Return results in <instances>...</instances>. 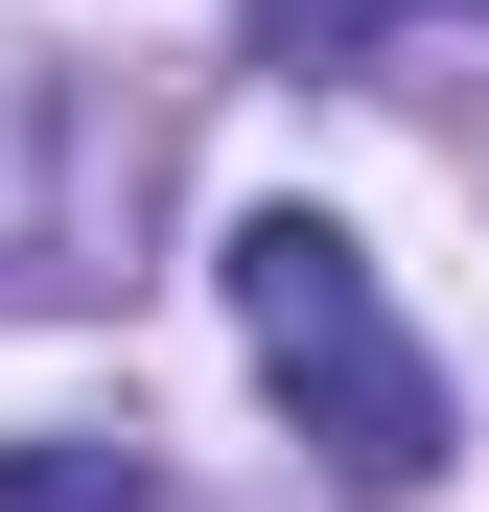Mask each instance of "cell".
I'll return each mask as SVG.
<instances>
[{"instance_id":"2","label":"cell","mask_w":489,"mask_h":512,"mask_svg":"<svg viewBox=\"0 0 489 512\" xmlns=\"http://www.w3.org/2000/svg\"><path fill=\"white\" fill-rule=\"evenodd\" d=\"M117 187H140V117H94L70 70L0 47V280H117V256H94Z\"/></svg>"},{"instance_id":"1","label":"cell","mask_w":489,"mask_h":512,"mask_svg":"<svg viewBox=\"0 0 489 512\" xmlns=\"http://www.w3.org/2000/svg\"><path fill=\"white\" fill-rule=\"evenodd\" d=\"M233 326H257L280 419H303L350 489H420V466H443V373H420V326L373 303V233H350V210H303V187L233 210Z\"/></svg>"},{"instance_id":"4","label":"cell","mask_w":489,"mask_h":512,"mask_svg":"<svg viewBox=\"0 0 489 512\" xmlns=\"http://www.w3.org/2000/svg\"><path fill=\"white\" fill-rule=\"evenodd\" d=\"M0 512H163L140 443H0Z\"/></svg>"},{"instance_id":"3","label":"cell","mask_w":489,"mask_h":512,"mask_svg":"<svg viewBox=\"0 0 489 512\" xmlns=\"http://www.w3.org/2000/svg\"><path fill=\"white\" fill-rule=\"evenodd\" d=\"M257 70H350V94H489V0H233Z\"/></svg>"}]
</instances>
